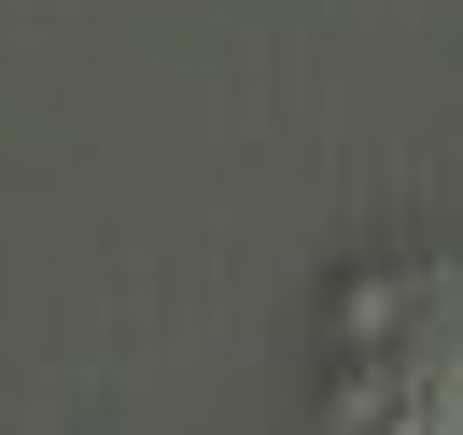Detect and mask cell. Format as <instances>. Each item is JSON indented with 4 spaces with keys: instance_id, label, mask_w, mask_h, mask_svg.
<instances>
[{
    "instance_id": "6da1fadb",
    "label": "cell",
    "mask_w": 463,
    "mask_h": 435,
    "mask_svg": "<svg viewBox=\"0 0 463 435\" xmlns=\"http://www.w3.org/2000/svg\"><path fill=\"white\" fill-rule=\"evenodd\" d=\"M323 435H463V267H379L337 309Z\"/></svg>"
}]
</instances>
